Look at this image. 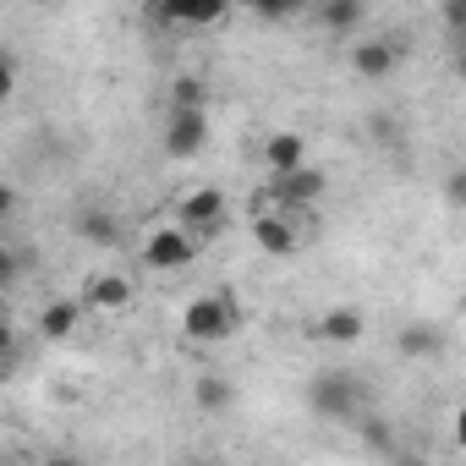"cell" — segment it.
<instances>
[{"label":"cell","instance_id":"1","mask_svg":"<svg viewBox=\"0 0 466 466\" xmlns=\"http://www.w3.org/2000/svg\"><path fill=\"white\" fill-rule=\"evenodd\" d=\"M237 324H242V308L230 291H203L181 308V335L192 346H219V340L237 335Z\"/></svg>","mask_w":466,"mask_h":466},{"label":"cell","instance_id":"2","mask_svg":"<svg viewBox=\"0 0 466 466\" xmlns=\"http://www.w3.org/2000/svg\"><path fill=\"white\" fill-rule=\"evenodd\" d=\"M308 406L324 422H357L362 417V379L346 368H319L308 379Z\"/></svg>","mask_w":466,"mask_h":466},{"label":"cell","instance_id":"3","mask_svg":"<svg viewBox=\"0 0 466 466\" xmlns=\"http://www.w3.org/2000/svg\"><path fill=\"white\" fill-rule=\"evenodd\" d=\"M198 253H203V242L192 237L187 225H148L143 230V248H137V258L154 275H181L187 264H198Z\"/></svg>","mask_w":466,"mask_h":466},{"label":"cell","instance_id":"4","mask_svg":"<svg viewBox=\"0 0 466 466\" xmlns=\"http://www.w3.org/2000/svg\"><path fill=\"white\" fill-rule=\"evenodd\" d=\"M208 137H214L208 110H192V105H165L159 148H165L170 159H192V154H203V148H208Z\"/></svg>","mask_w":466,"mask_h":466},{"label":"cell","instance_id":"5","mask_svg":"<svg viewBox=\"0 0 466 466\" xmlns=\"http://www.w3.org/2000/svg\"><path fill=\"white\" fill-rule=\"evenodd\" d=\"M225 214H230V198H225L219 187H187V192L176 198V225H187L198 242L214 237V230L225 225Z\"/></svg>","mask_w":466,"mask_h":466},{"label":"cell","instance_id":"6","mask_svg":"<svg viewBox=\"0 0 466 466\" xmlns=\"http://www.w3.org/2000/svg\"><path fill=\"white\" fill-rule=\"evenodd\" d=\"M148 17L165 28H181V34H203V28H219L230 17V6L225 0H148Z\"/></svg>","mask_w":466,"mask_h":466},{"label":"cell","instance_id":"7","mask_svg":"<svg viewBox=\"0 0 466 466\" xmlns=\"http://www.w3.org/2000/svg\"><path fill=\"white\" fill-rule=\"evenodd\" d=\"M329 192V176L319 170V165H297V170H286V176H275V187H269V208H313L319 198Z\"/></svg>","mask_w":466,"mask_h":466},{"label":"cell","instance_id":"8","mask_svg":"<svg viewBox=\"0 0 466 466\" xmlns=\"http://www.w3.org/2000/svg\"><path fill=\"white\" fill-rule=\"evenodd\" d=\"M400 56H406V45L395 34H368V39L351 45V72L368 77V83H384V77L400 72Z\"/></svg>","mask_w":466,"mask_h":466},{"label":"cell","instance_id":"9","mask_svg":"<svg viewBox=\"0 0 466 466\" xmlns=\"http://www.w3.org/2000/svg\"><path fill=\"white\" fill-rule=\"evenodd\" d=\"M253 248L264 258H291L302 248V230H297L291 208H258L253 214Z\"/></svg>","mask_w":466,"mask_h":466},{"label":"cell","instance_id":"10","mask_svg":"<svg viewBox=\"0 0 466 466\" xmlns=\"http://www.w3.org/2000/svg\"><path fill=\"white\" fill-rule=\"evenodd\" d=\"M132 302H137V286L121 269H99L83 280V308H94V313H127Z\"/></svg>","mask_w":466,"mask_h":466},{"label":"cell","instance_id":"11","mask_svg":"<svg viewBox=\"0 0 466 466\" xmlns=\"http://www.w3.org/2000/svg\"><path fill=\"white\" fill-rule=\"evenodd\" d=\"M444 346H450V335H444V324H433V319H411V324H400V335H395V351L411 357V362H428V357H439Z\"/></svg>","mask_w":466,"mask_h":466},{"label":"cell","instance_id":"12","mask_svg":"<svg viewBox=\"0 0 466 466\" xmlns=\"http://www.w3.org/2000/svg\"><path fill=\"white\" fill-rule=\"evenodd\" d=\"M72 230H77L88 248H116V242H121V219H116V208H105V203H83V208L72 214Z\"/></svg>","mask_w":466,"mask_h":466},{"label":"cell","instance_id":"13","mask_svg":"<svg viewBox=\"0 0 466 466\" xmlns=\"http://www.w3.org/2000/svg\"><path fill=\"white\" fill-rule=\"evenodd\" d=\"M83 329V297H56L39 308V335L45 340H72Z\"/></svg>","mask_w":466,"mask_h":466},{"label":"cell","instance_id":"14","mask_svg":"<svg viewBox=\"0 0 466 466\" xmlns=\"http://www.w3.org/2000/svg\"><path fill=\"white\" fill-rule=\"evenodd\" d=\"M258 159L269 165V176H286V170H297L308 159V137L302 132H269L264 148H258Z\"/></svg>","mask_w":466,"mask_h":466},{"label":"cell","instance_id":"15","mask_svg":"<svg viewBox=\"0 0 466 466\" xmlns=\"http://www.w3.org/2000/svg\"><path fill=\"white\" fill-rule=\"evenodd\" d=\"M313 335H319L324 346H357V340L368 335V319H362L357 308H329V313L313 324Z\"/></svg>","mask_w":466,"mask_h":466},{"label":"cell","instance_id":"16","mask_svg":"<svg viewBox=\"0 0 466 466\" xmlns=\"http://www.w3.org/2000/svg\"><path fill=\"white\" fill-rule=\"evenodd\" d=\"M319 23L335 39H346V34H357L368 23V0H319Z\"/></svg>","mask_w":466,"mask_h":466},{"label":"cell","instance_id":"17","mask_svg":"<svg viewBox=\"0 0 466 466\" xmlns=\"http://www.w3.org/2000/svg\"><path fill=\"white\" fill-rule=\"evenodd\" d=\"M230 400H237V390H230L225 373H203V379L192 384V406L208 411V417H214V411H230Z\"/></svg>","mask_w":466,"mask_h":466},{"label":"cell","instance_id":"18","mask_svg":"<svg viewBox=\"0 0 466 466\" xmlns=\"http://www.w3.org/2000/svg\"><path fill=\"white\" fill-rule=\"evenodd\" d=\"M170 105L208 110V83H203V77H192V72H187V77H176V83H170Z\"/></svg>","mask_w":466,"mask_h":466},{"label":"cell","instance_id":"19","mask_svg":"<svg viewBox=\"0 0 466 466\" xmlns=\"http://www.w3.org/2000/svg\"><path fill=\"white\" fill-rule=\"evenodd\" d=\"M357 428H362V444L373 455H395V439H390V422L384 417H357Z\"/></svg>","mask_w":466,"mask_h":466},{"label":"cell","instance_id":"20","mask_svg":"<svg viewBox=\"0 0 466 466\" xmlns=\"http://www.w3.org/2000/svg\"><path fill=\"white\" fill-rule=\"evenodd\" d=\"M302 6H308V0H248V12L264 17V23H286V17H297Z\"/></svg>","mask_w":466,"mask_h":466},{"label":"cell","instance_id":"21","mask_svg":"<svg viewBox=\"0 0 466 466\" xmlns=\"http://www.w3.org/2000/svg\"><path fill=\"white\" fill-rule=\"evenodd\" d=\"M368 137L384 143V148H400V121H395L390 110H373V116H368Z\"/></svg>","mask_w":466,"mask_h":466},{"label":"cell","instance_id":"22","mask_svg":"<svg viewBox=\"0 0 466 466\" xmlns=\"http://www.w3.org/2000/svg\"><path fill=\"white\" fill-rule=\"evenodd\" d=\"M12 94H17V61H12V50H0V110L12 105Z\"/></svg>","mask_w":466,"mask_h":466},{"label":"cell","instance_id":"23","mask_svg":"<svg viewBox=\"0 0 466 466\" xmlns=\"http://www.w3.org/2000/svg\"><path fill=\"white\" fill-rule=\"evenodd\" d=\"M461 28H466V0H444V34L461 39Z\"/></svg>","mask_w":466,"mask_h":466},{"label":"cell","instance_id":"24","mask_svg":"<svg viewBox=\"0 0 466 466\" xmlns=\"http://www.w3.org/2000/svg\"><path fill=\"white\" fill-rule=\"evenodd\" d=\"M17 275H23V258H17V253H12L6 242H0V291H6V286H12Z\"/></svg>","mask_w":466,"mask_h":466},{"label":"cell","instance_id":"25","mask_svg":"<svg viewBox=\"0 0 466 466\" xmlns=\"http://www.w3.org/2000/svg\"><path fill=\"white\" fill-rule=\"evenodd\" d=\"M12 362H17V329L0 319V368H12Z\"/></svg>","mask_w":466,"mask_h":466},{"label":"cell","instance_id":"26","mask_svg":"<svg viewBox=\"0 0 466 466\" xmlns=\"http://www.w3.org/2000/svg\"><path fill=\"white\" fill-rule=\"evenodd\" d=\"M17 203H23V198H17V187H12L6 176H0V225H6V219L17 214Z\"/></svg>","mask_w":466,"mask_h":466},{"label":"cell","instance_id":"27","mask_svg":"<svg viewBox=\"0 0 466 466\" xmlns=\"http://www.w3.org/2000/svg\"><path fill=\"white\" fill-rule=\"evenodd\" d=\"M444 198H450V208H455V203H461V198H466V176H461V170H455V176H450V181H444Z\"/></svg>","mask_w":466,"mask_h":466}]
</instances>
